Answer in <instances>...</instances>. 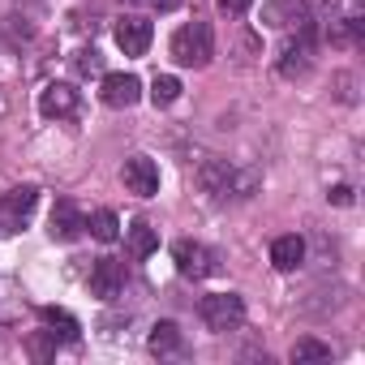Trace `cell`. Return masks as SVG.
<instances>
[{
	"mask_svg": "<svg viewBox=\"0 0 365 365\" xmlns=\"http://www.w3.org/2000/svg\"><path fill=\"white\" fill-rule=\"evenodd\" d=\"M215 56V35H211V22H185L176 35H172V61L185 65V69H207Z\"/></svg>",
	"mask_w": 365,
	"mask_h": 365,
	"instance_id": "1",
	"label": "cell"
},
{
	"mask_svg": "<svg viewBox=\"0 0 365 365\" xmlns=\"http://www.w3.org/2000/svg\"><path fill=\"white\" fill-rule=\"evenodd\" d=\"M198 314H202V322H207L211 331L228 335V331H237V327L245 322V297H237V292H215V297H202Z\"/></svg>",
	"mask_w": 365,
	"mask_h": 365,
	"instance_id": "2",
	"label": "cell"
},
{
	"mask_svg": "<svg viewBox=\"0 0 365 365\" xmlns=\"http://www.w3.org/2000/svg\"><path fill=\"white\" fill-rule=\"evenodd\" d=\"M172 262H176V271L185 275V279H207L215 271V254L202 241H190V237L172 245Z\"/></svg>",
	"mask_w": 365,
	"mask_h": 365,
	"instance_id": "3",
	"label": "cell"
},
{
	"mask_svg": "<svg viewBox=\"0 0 365 365\" xmlns=\"http://www.w3.org/2000/svg\"><path fill=\"white\" fill-rule=\"evenodd\" d=\"M120 180H125V190L138 194V198H155L159 194V163L146 159V155H129L125 168H120Z\"/></svg>",
	"mask_w": 365,
	"mask_h": 365,
	"instance_id": "4",
	"label": "cell"
},
{
	"mask_svg": "<svg viewBox=\"0 0 365 365\" xmlns=\"http://www.w3.org/2000/svg\"><path fill=\"white\" fill-rule=\"evenodd\" d=\"M194 176H198L202 194H211L215 202H228V198H232V176H237V168H232L228 159H202Z\"/></svg>",
	"mask_w": 365,
	"mask_h": 365,
	"instance_id": "5",
	"label": "cell"
},
{
	"mask_svg": "<svg viewBox=\"0 0 365 365\" xmlns=\"http://www.w3.org/2000/svg\"><path fill=\"white\" fill-rule=\"evenodd\" d=\"M39 202V190L35 185H22V190H9L5 198H0V232H18L26 224V215L35 211Z\"/></svg>",
	"mask_w": 365,
	"mask_h": 365,
	"instance_id": "6",
	"label": "cell"
},
{
	"mask_svg": "<svg viewBox=\"0 0 365 365\" xmlns=\"http://www.w3.org/2000/svg\"><path fill=\"white\" fill-rule=\"evenodd\" d=\"M314 39H318V31H314V26H301V39H292V43L284 48V56H279V73H284L288 82L309 73V65H314Z\"/></svg>",
	"mask_w": 365,
	"mask_h": 365,
	"instance_id": "7",
	"label": "cell"
},
{
	"mask_svg": "<svg viewBox=\"0 0 365 365\" xmlns=\"http://www.w3.org/2000/svg\"><path fill=\"white\" fill-rule=\"evenodd\" d=\"M99 99L108 108H133L142 99V82L133 73H103V86H99Z\"/></svg>",
	"mask_w": 365,
	"mask_h": 365,
	"instance_id": "8",
	"label": "cell"
},
{
	"mask_svg": "<svg viewBox=\"0 0 365 365\" xmlns=\"http://www.w3.org/2000/svg\"><path fill=\"white\" fill-rule=\"evenodd\" d=\"M120 288H125V267H120L116 258H99V262L91 267V297H99V301H116Z\"/></svg>",
	"mask_w": 365,
	"mask_h": 365,
	"instance_id": "9",
	"label": "cell"
},
{
	"mask_svg": "<svg viewBox=\"0 0 365 365\" xmlns=\"http://www.w3.org/2000/svg\"><path fill=\"white\" fill-rule=\"evenodd\" d=\"M116 48H120L125 56H146V48H150V22L138 18V14L120 18V22H116Z\"/></svg>",
	"mask_w": 365,
	"mask_h": 365,
	"instance_id": "10",
	"label": "cell"
},
{
	"mask_svg": "<svg viewBox=\"0 0 365 365\" xmlns=\"http://www.w3.org/2000/svg\"><path fill=\"white\" fill-rule=\"evenodd\" d=\"M39 112H43L48 120H69V116L78 112V91L65 86V82L43 86V91H39Z\"/></svg>",
	"mask_w": 365,
	"mask_h": 365,
	"instance_id": "11",
	"label": "cell"
},
{
	"mask_svg": "<svg viewBox=\"0 0 365 365\" xmlns=\"http://www.w3.org/2000/svg\"><path fill=\"white\" fill-rule=\"evenodd\" d=\"M52 228V241H78L82 237V228H86V220H82V211L69 202V198H61L56 207H52V220H48Z\"/></svg>",
	"mask_w": 365,
	"mask_h": 365,
	"instance_id": "12",
	"label": "cell"
},
{
	"mask_svg": "<svg viewBox=\"0 0 365 365\" xmlns=\"http://www.w3.org/2000/svg\"><path fill=\"white\" fill-rule=\"evenodd\" d=\"M301 262H305V237L284 232V237L271 241V267H275V271H297Z\"/></svg>",
	"mask_w": 365,
	"mask_h": 365,
	"instance_id": "13",
	"label": "cell"
},
{
	"mask_svg": "<svg viewBox=\"0 0 365 365\" xmlns=\"http://www.w3.org/2000/svg\"><path fill=\"white\" fill-rule=\"evenodd\" d=\"M39 318H43V322L52 327V335H56V339H69V344H73V339H82V322H78V318H73L69 309L43 305V309H39Z\"/></svg>",
	"mask_w": 365,
	"mask_h": 365,
	"instance_id": "14",
	"label": "cell"
},
{
	"mask_svg": "<svg viewBox=\"0 0 365 365\" xmlns=\"http://www.w3.org/2000/svg\"><path fill=\"white\" fill-rule=\"evenodd\" d=\"M146 348H150L155 356H172V352H180V327H176V322H155Z\"/></svg>",
	"mask_w": 365,
	"mask_h": 365,
	"instance_id": "15",
	"label": "cell"
},
{
	"mask_svg": "<svg viewBox=\"0 0 365 365\" xmlns=\"http://www.w3.org/2000/svg\"><path fill=\"white\" fill-rule=\"evenodd\" d=\"M155 250H159V232L146 220H133V228H129V254L133 258H150Z\"/></svg>",
	"mask_w": 365,
	"mask_h": 365,
	"instance_id": "16",
	"label": "cell"
},
{
	"mask_svg": "<svg viewBox=\"0 0 365 365\" xmlns=\"http://www.w3.org/2000/svg\"><path fill=\"white\" fill-rule=\"evenodd\" d=\"M288 361H292V365H314V361H331V344H322V339L305 335V339H297V344H292Z\"/></svg>",
	"mask_w": 365,
	"mask_h": 365,
	"instance_id": "17",
	"label": "cell"
},
{
	"mask_svg": "<svg viewBox=\"0 0 365 365\" xmlns=\"http://www.w3.org/2000/svg\"><path fill=\"white\" fill-rule=\"evenodd\" d=\"M176 99H180V78L159 73V78L150 82V103H155V108H172Z\"/></svg>",
	"mask_w": 365,
	"mask_h": 365,
	"instance_id": "18",
	"label": "cell"
},
{
	"mask_svg": "<svg viewBox=\"0 0 365 365\" xmlns=\"http://www.w3.org/2000/svg\"><path fill=\"white\" fill-rule=\"evenodd\" d=\"M86 228H91V237H95V241H103V245H108V241H116V237H120V220H116V215H112V211H108V207H103V211H95V215H91V224H86Z\"/></svg>",
	"mask_w": 365,
	"mask_h": 365,
	"instance_id": "19",
	"label": "cell"
},
{
	"mask_svg": "<svg viewBox=\"0 0 365 365\" xmlns=\"http://www.w3.org/2000/svg\"><path fill=\"white\" fill-rule=\"evenodd\" d=\"M73 69H78L82 78L103 73V56H99V48H78V52H73Z\"/></svg>",
	"mask_w": 365,
	"mask_h": 365,
	"instance_id": "20",
	"label": "cell"
},
{
	"mask_svg": "<svg viewBox=\"0 0 365 365\" xmlns=\"http://www.w3.org/2000/svg\"><path fill=\"white\" fill-rule=\"evenodd\" d=\"M52 352H56V335H52V331H48V335H35V339H31V356H35V361H48Z\"/></svg>",
	"mask_w": 365,
	"mask_h": 365,
	"instance_id": "21",
	"label": "cell"
},
{
	"mask_svg": "<svg viewBox=\"0 0 365 365\" xmlns=\"http://www.w3.org/2000/svg\"><path fill=\"white\" fill-rule=\"evenodd\" d=\"M215 5H220V9H224L228 18H241V14H245V9L254 5V0H215Z\"/></svg>",
	"mask_w": 365,
	"mask_h": 365,
	"instance_id": "22",
	"label": "cell"
},
{
	"mask_svg": "<svg viewBox=\"0 0 365 365\" xmlns=\"http://www.w3.org/2000/svg\"><path fill=\"white\" fill-rule=\"evenodd\" d=\"M331 202H335V207H348V202H352V190H348V185H335V190H331Z\"/></svg>",
	"mask_w": 365,
	"mask_h": 365,
	"instance_id": "23",
	"label": "cell"
},
{
	"mask_svg": "<svg viewBox=\"0 0 365 365\" xmlns=\"http://www.w3.org/2000/svg\"><path fill=\"white\" fill-rule=\"evenodd\" d=\"M150 5H155V9H159V14H172V9H176V5H180V0H150Z\"/></svg>",
	"mask_w": 365,
	"mask_h": 365,
	"instance_id": "24",
	"label": "cell"
}]
</instances>
